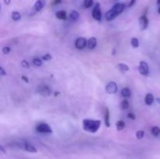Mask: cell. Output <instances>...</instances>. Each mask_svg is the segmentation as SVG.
Masks as SVG:
<instances>
[{
    "instance_id": "cell-1",
    "label": "cell",
    "mask_w": 160,
    "mask_h": 159,
    "mask_svg": "<svg viewBox=\"0 0 160 159\" xmlns=\"http://www.w3.org/2000/svg\"><path fill=\"white\" fill-rule=\"evenodd\" d=\"M82 123L84 130L89 132H92V133L96 132L99 129L102 124L101 120L88 119V118H85V119L83 120Z\"/></svg>"
},
{
    "instance_id": "cell-2",
    "label": "cell",
    "mask_w": 160,
    "mask_h": 159,
    "mask_svg": "<svg viewBox=\"0 0 160 159\" xmlns=\"http://www.w3.org/2000/svg\"><path fill=\"white\" fill-rule=\"evenodd\" d=\"M36 131L41 133H51L52 132V128L47 123H39L36 126Z\"/></svg>"
},
{
    "instance_id": "cell-3",
    "label": "cell",
    "mask_w": 160,
    "mask_h": 159,
    "mask_svg": "<svg viewBox=\"0 0 160 159\" xmlns=\"http://www.w3.org/2000/svg\"><path fill=\"white\" fill-rule=\"evenodd\" d=\"M138 70L140 74L142 76H148V74H149V66L146 62L141 61Z\"/></svg>"
},
{
    "instance_id": "cell-4",
    "label": "cell",
    "mask_w": 160,
    "mask_h": 159,
    "mask_svg": "<svg viewBox=\"0 0 160 159\" xmlns=\"http://www.w3.org/2000/svg\"><path fill=\"white\" fill-rule=\"evenodd\" d=\"M92 16L93 19H95L97 21H100L102 20V11L98 3H97L95 7H94L93 10L92 12Z\"/></svg>"
},
{
    "instance_id": "cell-5",
    "label": "cell",
    "mask_w": 160,
    "mask_h": 159,
    "mask_svg": "<svg viewBox=\"0 0 160 159\" xmlns=\"http://www.w3.org/2000/svg\"><path fill=\"white\" fill-rule=\"evenodd\" d=\"M88 45V41L87 39L84 37H78L77 40L75 41V47L77 49H84L85 47H87Z\"/></svg>"
},
{
    "instance_id": "cell-6",
    "label": "cell",
    "mask_w": 160,
    "mask_h": 159,
    "mask_svg": "<svg viewBox=\"0 0 160 159\" xmlns=\"http://www.w3.org/2000/svg\"><path fill=\"white\" fill-rule=\"evenodd\" d=\"M106 90L108 94H114L117 92L118 90V87H117V84H116L113 81H111L109 84L106 85Z\"/></svg>"
},
{
    "instance_id": "cell-7",
    "label": "cell",
    "mask_w": 160,
    "mask_h": 159,
    "mask_svg": "<svg viewBox=\"0 0 160 159\" xmlns=\"http://www.w3.org/2000/svg\"><path fill=\"white\" fill-rule=\"evenodd\" d=\"M139 25L142 31H145L147 29L148 26V19L147 18L146 16L143 15L139 18Z\"/></svg>"
},
{
    "instance_id": "cell-8",
    "label": "cell",
    "mask_w": 160,
    "mask_h": 159,
    "mask_svg": "<svg viewBox=\"0 0 160 159\" xmlns=\"http://www.w3.org/2000/svg\"><path fill=\"white\" fill-rule=\"evenodd\" d=\"M124 9H125V5L123 4V3L118 2V3H117V4L114 5L113 7H112L111 9H112V10L113 11V12H115L117 16H118V15H120V13H122V12H123V11L124 10Z\"/></svg>"
},
{
    "instance_id": "cell-9",
    "label": "cell",
    "mask_w": 160,
    "mask_h": 159,
    "mask_svg": "<svg viewBox=\"0 0 160 159\" xmlns=\"http://www.w3.org/2000/svg\"><path fill=\"white\" fill-rule=\"evenodd\" d=\"M38 92L41 95H42V96L44 97L49 96V95L52 94L51 89L46 85L42 86V87H39L38 90Z\"/></svg>"
},
{
    "instance_id": "cell-10",
    "label": "cell",
    "mask_w": 160,
    "mask_h": 159,
    "mask_svg": "<svg viewBox=\"0 0 160 159\" xmlns=\"http://www.w3.org/2000/svg\"><path fill=\"white\" fill-rule=\"evenodd\" d=\"M45 4H46V1L45 0H37L34 3V9L36 12H39L42 10L44 7H45Z\"/></svg>"
},
{
    "instance_id": "cell-11",
    "label": "cell",
    "mask_w": 160,
    "mask_h": 159,
    "mask_svg": "<svg viewBox=\"0 0 160 159\" xmlns=\"http://www.w3.org/2000/svg\"><path fill=\"white\" fill-rule=\"evenodd\" d=\"M110 115H109V110L107 107L105 108L104 111V120L105 125L106 127H110Z\"/></svg>"
},
{
    "instance_id": "cell-12",
    "label": "cell",
    "mask_w": 160,
    "mask_h": 159,
    "mask_svg": "<svg viewBox=\"0 0 160 159\" xmlns=\"http://www.w3.org/2000/svg\"><path fill=\"white\" fill-rule=\"evenodd\" d=\"M97 46V39L96 37H90V38L88 40V45L87 47L89 49H94L95 47Z\"/></svg>"
},
{
    "instance_id": "cell-13",
    "label": "cell",
    "mask_w": 160,
    "mask_h": 159,
    "mask_svg": "<svg viewBox=\"0 0 160 159\" xmlns=\"http://www.w3.org/2000/svg\"><path fill=\"white\" fill-rule=\"evenodd\" d=\"M23 149L25 150V151H27L28 152H30V153H37L38 151L37 149H36L35 147H34L33 145L30 144V143H25L24 144H23Z\"/></svg>"
},
{
    "instance_id": "cell-14",
    "label": "cell",
    "mask_w": 160,
    "mask_h": 159,
    "mask_svg": "<svg viewBox=\"0 0 160 159\" xmlns=\"http://www.w3.org/2000/svg\"><path fill=\"white\" fill-rule=\"evenodd\" d=\"M154 100H155V98L154 96H153L152 94L148 93L147 94L146 96H145V102L147 105H151V104H152L153 102H154Z\"/></svg>"
},
{
    "instance_id": "cell-15",
    "label": "cell",
    "mask_w": 160,
    "mask_h": 159,
    "mask_svg": "<svg viewBox=\"0 0 160 159\" xmlns=\"http://www.w3.org/2000/svg\"><path fill=\"white\" fill-rule=\"evenodd\" d=\"M105 17H106V20H107V21H111V20H114V19L117 17V15L112 10V9H109V10L106 13V16H105Z\"/></svg>"
},
{
    "instance_id": "cell-16",
    "label": "cell",
    "mask_w": 160,
    "mask_h": 159,
    "mask_svg": "<svg viewBox=\"0 0 160 159\" xmlns=\"http://www.w3.org/2000/svg\"><path fill=\"white\" fill-rule=\"evenodd\" d=\"M80 14L79 12L77 10H72L70 11V12L69 13V18L72 20V21H76L79 19Z\"/></svg>"
},
{
    "instance_id": "cell-17",
    "label": "cell",
    "mask_w": 160,
    "mask_h": 159,
    "mask_svg": "<svg viewBox=\"0 0 160 159\" xmlns=\"http://www.w3.org/2000/svg\"><path fill=\"white\" fill-rule=\"evenodd\" d=\"M56 17L59 19V20H65L67 19V12L64 10L58 11V12L56 13Z\"/></svg>"
},
{
    "instance_id": "cell-18",
    "label": "cell",
    "mask_w": 160,
    "mask_h": 159,
    "mask_svg": "<svg viewBox=\"0 0 160 159\" xmlns=\"http://www.w3.org/2000/svg\"><path fill=\"white\" fill-rule=\"evenodd\" d=\"M121 95L124 98H129L131 96V91L128 87H124L121 90Z\"/></svg>"
},
{
    "instance_id": "cell-19",
    "label": "cell",
    "mask_w": 160,
    "mask_h": 159,
    "mask_svg": "<svg viewBox=\"0 0 160 159\" xmlns=\"http://www.w3.org/2000/svg\"><path fill=\"white\" fill-rule=\"evenodd\" d=\"M11 18L14 21H18V20H20L21 19V14L19 12H17V11H13L11 13Z\"/></svg>"
},
{
    "instance_id": "cell-20",
    "label": "cell",
    "mask_w": 160,
    "mask_h": 159,
    "mask_svg": "<svg viewBox=\"0 0 160 159\" xmlns=\"http://www.w3.org/2000/svg\"><path fill=\"white\" fill-rule=\"evenodd\" d=\"M116 127H117V130H123L125 127V123L123 120H119V121H117V123H116Z\"/></svg>"
},
{
    "instance_id": "cell-21",
    "label": "cell",
    "mask_w": 160,
    "mask_h": 159,
    "mask_svg": "<svg viewBox=\"0 0 160 159\" xmlns=\"http://www.w3.org/2000/svg\"><path fill=\"white\" fill-rule=\"evenodd\" d=\"M117 66H118L119 70L121 72H128L130 70L128 65L125 63H118L117 64Z\"/></svg>"
},
{
    "instance_id": "cell-22",
    "label": "cell",
    "mask_w": 160,
    "mask_h": 159,
    "mask_svg": "<svg viewBox=\"0 0 160 159\" xmlns=\"http://www.w3.org/2000/svg\"><path fill=\"white\" fill-rule=\"evenodd\" d=\"M151 133L155 137H158L160 135V128L159 126H153L151 129Z\"/></svg>"
},
{
    "instance_id": "cell-23",
    "label": "cell",
    "mask_w": 160,
    "mask_h": 159,
    "mask_svg": "<svg viewBox=\"0 0 160 159\" xmlns=\"http://www.w3.org/2000/svg\"><path fill=\"white\" fill-rule=\"evenodd\" d=\"M120 106L122 110H126V109H128L129 108V102H128V100L124 99L121 101Z\"/></svg>"
},
{
    "instance_id": "cell-24",
    "label": "cell",
    "mask_w": 160,
    "mask_h": 159,
    "mask_svg": "<svg viewBox=\"0 0 160 159\" xmlns=\"http://www.w3.org/2000/svg\"><path fill=\"white\" fill-rule=\"evenodd\" d=\"M131 43L134 48H137L139 47V40L138 38H136V37H133V38L131 39Z\"/></svg>"
},
{
    "instance_id": "cell-25",
    "label": "cell",
    "mask_w": 160,
    "mask_h": 159,
    "mask_svg": "<svg viewBox=\"0 0 160 159\" xmlns=\"http://www.w3.org/2000/svg\"><path fill=\"white\" fill-rule=\"evenodd\" d=\"M33 65L34 66L40 67L42 65V59H38V58H35V59H33Z\"/></svg>"
},
{
    "instance_id": "cell-26",
    "label": "cell",
    "mask_w": 160,
    "mask_h": 159,
    "mask_svg": "<svg viewBox=\"0 0 160 159\" xmlns=\"http://www.w3.org/2000/svg\"><path fill=\"white\" fill-rule=\"evenodd\" d=\"M135 136L137 139H138V140H142V139L144 138V137H145V132H144L143 130H138L136 132Z\"/></svg>"
},
{
    "instance_id": "cell-27",
    "label": "cell",
    "mask_w": 160,
    "mask_h": 159,
    "mask_svg": "<svg viewBox=\"0 0 160 159\" xmlns=\"http://www.w3.org/2000/svg\"><path fill=\"white\" fill-rule=\"evenodd\" d=\"M92 5H93V0H84V7L87 8V9L92 7Z\"/></svg>"
},
{
    "instance_id": "cell-28",
    "label": "cell",
    "mask_w": 160,
    "mask_h": 159,
    "mask_svg": "<svg viewBox=\"0 0 160 159\" xmlns=\"http://www.w3.org/2000/svg\"><path fill=\"white\" fill-rule=\"evenodd\" d=\"M11 51V48L9 46H5L3 47L2 49V52L4 55H8Z\"/></svg>"
},
{
    "instance_id": "cell-29",
    "label": "cell",
    "mask_w": 160,
    "mask_h": 159,
    "mask_svg": "<svg viewBox=\"0 0 160 159\" xmlns=\"http://www.w3.org/2000/svg\"><path fill=\"white\" fill-rule=\"evenodd\" d=\"M52 59V55L48 54V53H47V54L44 55L42 56V60L43 61H50Z\"/></svg>"
},
{
    "instance_id": "cell-30",
    "label": "cell",
    "mask_w": 160,
    "mask_h": 159,
    "mask_svg": "<svg viewBox=\"0 0 160 159\" xmlns=\"http://www.w3.org/2000/svg\"><path fill=\"white\" fill-rule=\"evenodd\" d=\"M21 66L23 67V68L28 69V68H29L30 65H29V63H28V61L23 60L21 62Z\"/></svg>"
},
{
    "instance_id": "cell-31",
    "label": "cell",
    "mask_w": 160,
    "mask_h": 159,
    "mask_svg": "<svg viewBox=\"0 0 160 159\" xmlns=\"http://www.w3.org/2000/svg\"><path fill=\"white\" fill-rule=\"evenodd\" d=\"M128 118H130V119H132V120H134L136 118V115H134L133 112H129V113L128 114Z\"/></svg>"
},
{
    "instance_id": "cell-32",
    "label": "cell",
    "mask_w": 160,
    "mask_h": 159,
    "mask_svg": "<svg viewBox=\"0 0 160 159\" xmlns=\"http://www.w3.org/2000/svg\"><path fill=\"white\" fill-rule=\"evenodd\" d=\"M0 73H1L2 76H6V75L7 74V73H6V71L4 70V68H3L2 66L0 67Z\"/></svg>"
},
{
    "instance_id": "cell-33",
    "label": "cell",
    "mask_w": 160,
    "mask_h": 159,
    "mask_svg": "<svg viewBox=\"0 0 160 159\" xmlns=\"http://www.w3.org/2000/svg\"><path fill=\"white\" fill-rule=\"evenodd\" d=\"M136 2H137V0H131L129 4H128V7H131V6H134V5L136 3Z\"/></svg>"
},
{
    "instance_id": "cell-34",
    "label": "cell",
    "mask_w": 160,
    "mask_h": 159,
    "mask_svg": "<svg viewBox=\"0 0 160 159\" xmlns=\"http://www.w3.org/2000/svg\"><path fill=\"white\" fill-rule=\"evenodd\" d=\"M62 3V0H53L52 5H59Z\"/></svg>"
},
{
    "instance_id": "cell-35",
    "label": "cell",
    "mask_w": 160,
    "mask_h": 159,
    "mask_svg": "<svg viewBox=\"0 0 160 159\" xmlns=\"http://www.w3.org/2000/svg\"><path fill=\"white\" fill-rule=\"evenodd\" d=\"M21 79L23 80L24 81V82L29 83V79H28V76H21Z\"/></svg>"
},
{
    "instance_id": "cell-36",
    "label": "cell",
    "mask_w": 160,
    "mask_h": 159,
    "mask_svg": "<svg viewBox=\"0 0 160 159\" xmlns=\"http://www.w3.org/2000/svg\"><path fill=\"white\" fill-rule=\"evenodd\" d=\"M11 0H4V3L6 5H9L10 3Z\"/></svg>"
},
{
    "instance_id": "cell-37",
    "label": "cell",
    "mask_w": 160,
    "mask_h": 159,
    "mask_svg": "<svg viewBox=\"0 0 160 159\" xmlns=\"http://www.w3.org/2000/svg\"><path fill=\"white\" fill-rule=\"evenodd\" d=\"M0 149H1V151H2L3 153H5V150H4V147H3L2 146H0Z\"/></svg>"
},
{
    "instance_id": "cell-38",
    "label": "cell",
    "mask_w": 160,
    "mask_h": 159,
    "mask_svg": "<svg viewBox=\"0 0 160 159\" xmlns=\"http://www.w3.org/2000/svg\"><path fill=\"white\" fill-rule=\"evenodd\" d=\"M156 101H157V102H158V103H160V98H156Z\"/></svg>"
},
{
    "instance_id": "cell-39",
    "label": "cell",
    "mask_w": 160,
    "mask_h": 159,
    "mask_svg": "<svg viewBox=\"0 0 160 159\" xmlns=\"http://www.w3.org/2000/svg\"><path fill=\"white\" fill-rule=\"evenodd\" d=\"M157 4L160 5V0H157Z\"/></svg>"
},
{
    "instance_id": "cell-40",
    "label": "cell",
    "mask_w": 160,
    "mask_h": 159,
    "mask_svg": "<svg viewBox=\"0 0 160 159\" xmlns=\"http://www.w3.org/2000/svg\"><path fill=\"white\" fill-rule=\"evenodd\" d=\"M158 12H159V13L160 14V6H159V9H158Z\"/></svg>"
}]
</instances>
